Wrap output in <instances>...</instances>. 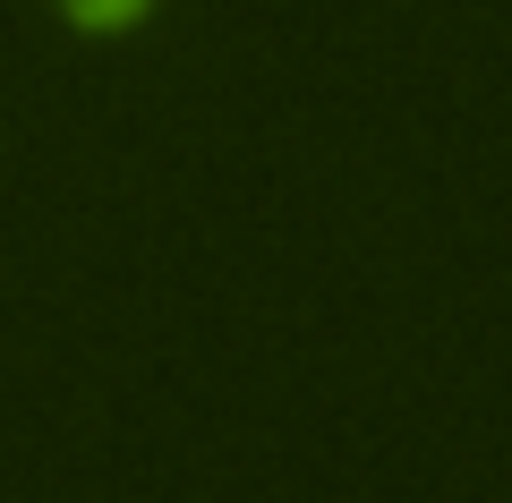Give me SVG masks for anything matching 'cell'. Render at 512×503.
I'll list each match as a JSON object with an SVG mask.
<instances>
[{
    "label": "cell",
    "instance_id": "6da1fadb",
    "mask_svg": "<svg viewBox=\"0 0 512 503\" xmlns=\"http://www.w3.org/2000/svg\"><path fill=\"white\" fill-rule=\"evenodd\" d=\"M60 9H69L86 35H111V26H137V18H146V0H60Z\"/></svg>",
    "mask_w": 512,
    "mask_h": 503
}]
</instances>
